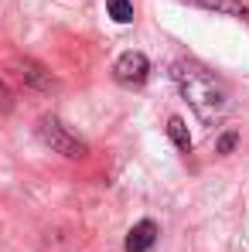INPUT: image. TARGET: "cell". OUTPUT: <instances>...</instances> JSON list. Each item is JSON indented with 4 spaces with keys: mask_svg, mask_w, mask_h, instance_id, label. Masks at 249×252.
Returning <instances> with one entry per match:
<instances>
[{
    "mask_svg": "<svg viewBox=\"0 0 249 252\" xmlns=\"http://www.w3.org/2000/svg\"><path fill=\"white\" fill-rule=\"evenodd\" d=\"M171 82L178 85V92L188 99V106L195 109V116L202 123L215 126L222 123L232 109V92L229 85L222 82L215 72H208L202 62H191V58H178L171 65Z\"/></svg>",
    "mask_w": 249,
    "mask_h": 252,
    "instance_id": "6da1fadb",
    "label": "cell"
},
{
    "mask_svg": "<svg viewBox=\"0 0 249 252\" xmlns=\"http://www.w3.org/2000/svg\"><path fill=\"white\" fill-rule=\"evenodd\" d=\"M38 136H41L55 154H62V157L79 160V157L85 154V143L79 140V136H72L69 126H62V120H55V116H44L41 123H38Z\"/></svg>",
    "mask_w": 249,
    "mask_h": 252,
    "instance_id": "7a4b0ae2",
    "label": "cell"
},
{
    "mask_svg": "<svg viewBox=\"0 0 249 252\" xmlns=\"http://www.w3.org/2000/svg\"><path fill=\"white\" fill-rule=\"evenodd\" d=\"M150 75V62L143 51H123L113 65V79L120 85H143Z\"/></svg>",
    "mask_w": 249,
    "mask_h": 252,
    "instance_id": "3957f363",
    "label": "cell"
},
{
    "mask_svg": "<svg viewBox=\"0 0 249 252\" xmlns=\"http://www.w3.org/2000/svg\"><path fill=\"white\" fill-rule=\"evenodd\" d=\"M10 68H14L17 82L28 85V89H35V92H51V89H55L51 72H48L44 65H38L35 58H14V62H10Z\"/></svg>",
    "mask_w": 249,
    "mask_h": 252,
    "instance_id": "277c9868",
    "label": "cell"
},
{
    "mask_svg": "<svg viewBox=\"0 0 249 252\" xmlns=\"http://www.w3.org/2000/svg\"><path fill=\"white\" fill-rule=\"evenodd\" d=\"M154 242H157V225L150 218L137 221L126 232V252H147V249H154Z\"/></svg>",
    "mask_w": 249,
    "mask_h": 252,
    "instance_id": "5b68a950",
    "label": "cell"
},
{
    "mask_svg": "<svg viewBox=\"0 0 249 252\" xmlns=\"http://www.w3.org/2000/svg\"><path fill=\"white\" fill-rule=\"evenodd\" d=\"M188 3H198L205 10H215V14H225V17H239V21H249V7L243 0H188Z\"/></svg>",
    "mask_w": 249,
    "mask_h": 252,
    "instance_id": "8992f818",
    "label": "cell"
},
{
    "mask_svg": "<svg viewBox=\"0 0 249 252\" xmlns=\"http://www.w3.org/2000/svg\"><path fill=\"white\" fill-rule=\"evenodd\" d=\"M167 136L174 140L178 150H191V133H188V126H184L181 116H171V120H167Z\"/></svg>",
    "mask_w": 249,
    "mask_h": 252,
    "instance_id": "52a82bcc",
    "label": "cell"
},
{
    "mask_svg": "<svg viewBox=\"0 0 249 252\" xmlns=\"http://www.w3.org/2000/svg\"><path fill=\"white\" fill-rule=\"evenodd\" d=\"M106 10L116 24H130L133 21V3L130 0H106Z\"/></svg>",
    "mask_w": 249,
    "mask_h": 252,
    "instance_id": "ba28073f",
    "label": "cell"
},
{
    "mask_svg": "<svg viewBox=\"0 0 249 252\" xmlns=\"http://www.w3.org/2000/svg\"><path fill=\"white\" fill-rule=\"evenodd\" d=\"M236 143H239V133H236V129H229V133L218 140V154H232V150H236Z\"/></svg>",
    "mask_w": 249,
    "mask_h": 252,
    "instance_id": "9c48e42d",
    "label": "cell"
},
{
    "mask_svg": "<svg viewBox=\"0 0 249 252\" xmlns=\"http://www.w3.org/2000/svg\"><path fill=\"white\" fill-rule=\"evenodd\" d=\"M10 106H14V99H10V89L0 82V113H10Z\"/></svg>",
    "mask_w": 249,
    "mask_h": 252,
    "instance_id": "30bf717a",
    "label": "cell"
}]
</instances>
